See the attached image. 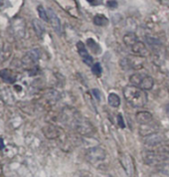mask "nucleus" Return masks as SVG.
Returning a JSON list of instances; mask_svg holds the SVG:
<instances>
[{
    "label": "nucleus",
    "mask_w": 169,
    "mask_h": 177,
    "mask_svg": "<svg viewBox=\"0 0 169 177\" xmlns=\"http://www.w3.org/2000/svg\"><path fill=\"white\" fill-rule=\"evenodd\" d=\"M125 100L133 108H143L147 104V95L144 91L133 86H126L124 88Z\"/></svg>",
    "instance_id": "obj_1"
},
{
    "label": "nucleus",
    "mask_w": 169,
    "mask_h": 177,
    "mask_svg": "<svg viewBox=\"0 0 169 177\" xmlns=\"http://www.w3.org/2000/svg\"><path fill=\"white\" fill-rule=\"evenodd\" d=\"M129 82L132 86L142 91H149L154 86V80L149 75L143 73H135L130 76Z\"/></svg>",
    "instance_id": "obj_2"
},
{
    "label": "nucleus",
    "mask_w": 169,
    "mask_h": 177,
    "mask_svg": "<svg viewBox=\"0 0 169 177\" xmlns=\"http://www.w3.org/2000/svg\"><path fill=\"white\" fill-rule=\"evenodd\" d=\"M86 158L94 166L100 167L101 165H104V163L107 162L108 153L104 148L100 146H96L88 150V152L86 153Z\"/></svg>",
    "instance_id": "obj_3"
},
{
    "label": "nucleus",
    "mask_w": 169,
    "mask_h": 177,
    "mask_svg": "<svg viewBox=\"0 0 169 177\" xmlns=\"http://www.w3.org/2000/svg\"><path fill=\"white\" fill-rule=\"evenodd\" d=\"M168 158V153L164 152V151L146 150L142 152V159L147 165H160Z\"/></svg>",
    "instance_id": "obj_4"
},
{
    "label": "nucleus",
    "mask_w": 169,
    "mask_h": 177,
    "mask_svg": "<svg viewBox=\"0 0 169 177\" xmlns=\"http://www.w3.org/2000/svg\"><path fill=\"white\" fill-rule=\"evenodd\" d=\"M124 70H136L143 65V58L138 56H128L124 58L120 63Z\"/></svg>",
    "instance_id": "obj_5"
},
{
    "label": "nucleus",
    "mask_w": 169,
    "mask_h": 177,
    "mask_svg": "<svg viewBox=\"0 0 169 177\" xmlns=\"http://www.w3.org/2000/svg\"><path fill=\"white\" fill-rule=\"evenodd\" d=\"M118 159H120V162L121 164L122 168L124 169L126 175L129 177H133L135 168H134V161L132 155L126 152H121L120 154Z\"/></svg>",
    "instance_id": "obj_6"
},
{
    "label": "nucleus",
    "mask_w": 169,
    "mask_h": 177,
    "mask_svg": "<svg viewBox=\"0 0 169 177\" xmlns=\"http://www.w3.org/2000/svg\"><path fill=\"white\" fill-rule=\"evenodd\" d=\"M158 129H159V125L156 123H152L151 121L149 124L140 125V128H139V133H140V136L146 137L150 136V134L158 132Z\"/></svg>",
    "instance_id": "obj_7"
},
{
    "label": "nucleus",
    "mask_w": 169,
    "mask_h": 177,
    "mask_svg": "<svg viewBox=\"0 0 169 177\" xmlns=\"http://www.w3.org/2000/svg\"><path fill=\"white\" fill-rule=\"evenodd\" d=\"M77 48H78V52H79V55L81 56V58L83 59V61L84 64H87L88 66H92V58L90 54H88V50L86 48V46L83 43V42L79 41L77 43Z\"/></svg>",
    "instance_id": "obj_8"
},
{
    "label": "nucleus",
    "mask_w": 169,
    "mask_h": 177,
    "mask_svg": "<svg viewBox=\"0 0 169 177\" xmlns=\"http://www.w3.org/2000/svg\"><path fill=\"white\" fill-rule=\"evenodd\" d=\"M163 140H164L163 134L158 132L156 133L150 134V136L144 137V143L148 146L154 147V146H157L158 144H160V143L163 141Z\"/></svg>",
    "instance_id": "obj_9"
},
{
    "label": "nucleus",
    "mask_w": 169,
    "mask_h": 177,
    "mask_svg": "<svg viewBox=\"0 0 169 177\" xmlns=\"http://www.w3.org/2000/svg\"><path fill=\"white\" fill-rule=\"evenodd\" d=\"M132 53H134L135 56L144 58L147 57L149 55V51L148 49L146 48V46L144 45V43H142L140 41H137L132 47Z\"/></svg>",
    "instance_id": "obj_10"
},
{
    "label": "nucleus",
    "mask_w": 169,
    "mask_h": 177,
    "mask_svg": "<svg viewBox=\"0 0 169 177\" xmlns=\"http://www.w3.org/2000/svg\"><path fill=\"white\" fill-rule=\"evenodd\" d=\"M135 120H136V121L139 124L142 125V124H146L151 123V121H153V116H152V113L149 112L141 111V112H136V115H135Z\"/></svg>",
    "instance_id": "obj_11"
},
{
    "label": "nucleus",
    "mask_w": 169,
    "mask_h": 177,
    "mask_svg": "<svg viewBox=\"0 0 169 177\" xmlns=\"http://www.w3.org/2000/svg\"><path fill=\"white\" fill-rule=\"evenodd\" d=\"M47 13H48V18L51 25L53 26L54 30L56 31L58 34L61 33V22H60V19L56 15V13L52 10V9H48L47 10Z\"/></svg>",
    "instance_id": "obj_12"
},
{
    "label": "nucleus",
    "mask_w": 169,
    "mask_h": 177,
    "mask_svg": "<svg viewBox=\"0 0 169 177\" xmlns=\"http://www.w3.org/2000/svg\"><path fill=\"white\" fill-rule=\"evenodd\" d=\"M138 40H137V36L134 34L132 32H129V33H126V34L124 36V43L128 46V47L132 48V46L136 43Z\"/></svg>",
    "instance_id": "obj_13"
},
{
    "label": "nucleus",
    "mask_w": 169,
    "mask_h": 177,
    "mask_svg": "<svg viewBox=\"0 0 169 177\" xmlns=\"http://www.w3.org/2000/svg\"><path fill=\"white\" fill-rule=\"evenodd\" d=\"M87 44H88V47L90 49V51L92 53H94L96 55H100L101 52V49H100V46L99 45V43H96L95 40L92 39H88L87 40Z\"/></svg>",
    "instance_id": "obj_14"
},
{
    "label": "nucleus",
    "mask_w": 169,
    "mask_h": 177,
    "mask_svg": "<svg viewBox=\"0 0 169 177\" xmlns=\"http://www.w3.org/2000/svg\"><path fill=\"white\" fill-rule=\"evenodd\" d=\"M0 78H1L3 81H5L9 84H13L16 81V77L13 76L8 70H2L0 71Z\"/></svg>",
    "instance_id": "obj_15"
},
{
    "label": "nucleus",
    "mask_w": 169,
    "mask_h": 177,
    "mask_svg": "<svg viewBox=\"0 0 169 177\" xmlns=\"http://www.w3.org/2000/svg\"><path fill=\"white\" fill-rule=\"evenodd\" d=\"M92 21H94L95 25H96V26H100V27H104L108 24V19L105 17L104 15H101V14L96 15L94 19H92Z\"/></svg>",
    "instance_id": "obj_16"
},
{
    "label": "nucleus",
    "mask_w": 169,
    "mask_h": 177,
    "mask_svg": "<svg viewBox=\"0 0 169 177\" xmlns=\"http://www.w3.org/2000/svg\"><path fill=\"white\" fill-rule=\"evenodd\" d=\"M108 104L112 108H118L120 106V99L116 94L115 92H112V94L108 95Z\"/></svg>",
    "instance_id": "obj_17"
},
{
    "label": "nucleus",
    "mask_w": 169,
    "mask_h": 177,
    "mask_svg": "<svg viewBox=\"0 0 169 177\" xmlns=\"http://www.w3.org/2000/svg\"><path fill=\"white\" fill-rule=\"evenodd\" d=\"M33 26H34V28H35V31H36V33L38 35H39V36L43 35L45 29H44L43 25H42V23L40 22L39 20H34L33 21Z\"/></svg>",
    "instance_id": "obj_18"
},
{
    "label": "nucleus",
    "mask_w": 169,
    "mask_h": 177,
    "mask_svg": "<svg viewBox=\"0 0 169 177\" xmlns=\"http://www.w3.org/2000/svg\"><path fill=\"white\" fill-rule=\"evenodd\" d=\"M38 10V13H39V16L42 20H44L45 22H49V18H48V13L47 11L45 10V8L42 6V5H39L37 8Z\"/></svg>",
    "instance_id": "obj_19"
},
{
    "label": "nucleus",
    "mask_w": 169,
    "mask_h": 177,
    "mask_svg": "<svg viewBox=\"0 0 169 177\" xmlns=\"http://www.w3.org/2000/svg\"><path fill=\"white\" fill-rule=\"evenodd\" d=\"M92 72L96 77H100L101 73H103V69H101V66L100 63H96V64L92 66Z\"/></svg>",
    "instance_id": "obj_20"
},
{
    "label": "nucleus",
    "mask_w": 169,
    "mask_h": 177,
    "mask_svg": "<svg viewBox=\"0 0 169 177\" xmlns=\"http://www.w3.org/2000/svg\"><path fill=\"white\" fill-rule=\"evenodd\" d=\"M117 124L120 128H124V117H122V116L120 115V113H118L117 115Z\"/></svg>",
    "instance_id": "obj_21"
},
{
    "label": "nucleus",
    "mask_w": 169,
    "mask_h": 177,
    "mask_svg": "<svg viewBox=\"0 0 169 177\" xmlns=\"http://www.w3.org/2000/svg\"><path fill=\"white\" fill-rule=\"evenodd\" d=\"M92 94H94L95 98L98 100H100V91L96 90V88H94V90H92Z\"/></svg>",
    "instance_id": "obj_22"
},
{
    "label": "nucleus",
    "mask_w": 169,
    "mask_h": 177,
    "mask_svg": "<svg viewBox=\"0 0 169 177\" xmlns=\"http://www.w3.org/2000/svg\"><path fill=\"white\" fill-rule=\"evenodd\" d=\"M107 4H108V6L109 8H116L117 6V2L116 1H108Z\"/></svg>",
    "instance_id": "obj_23"
},
{
    "label": "nucleus",
    "mask_w": 169,
    "mask_h": 177,
    "mask_svg": "<svg viewBox=\"0 0 169 177\" xmlns=\"http://www.w3.org/2000/svg\"><path fill=\"white\" fill-rule=\"evenodd\" d=\"M88 3L92 4V6H96V5H99V4H101V1H92V0H90Z\"/></svg>",
    "instance_id": "obj_24"
},
{
    "label": "nucleus",
    "mask_w": 169,
    "mask_h": 177,
    "mask_svg": "<svg viewBox=\"0 0 169 177\" xmlns=\"http://www.w3.org/2000/svg\"><path fill=\"white\" fill-rule=\"evenodd\" d=\"M4 147H5V144H4V141L2 138H0V150L3 149Z\"/></svg>",
    "instance_id": "obj_25"
}]
</instances>
